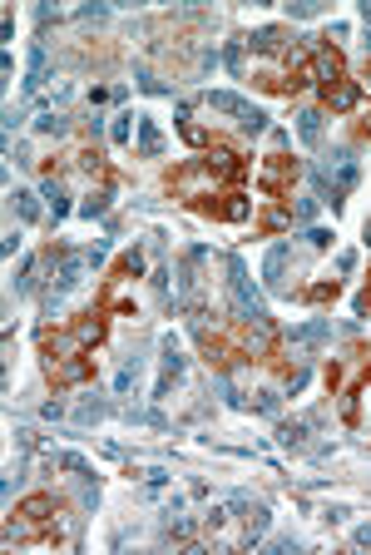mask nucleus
<instances>
[{"instance_id":"obj_38","label":"nucleus","mask_w":371,"mask_h":555,"mask_svg":"<svg viewBox=\"0 0 371 555\" xmlns=\"http://www.w3.org/2000/svg\"><path fill=\"white\" fill-rule=\"evenodd\" d=\"M263 228H268V233H282V228H292V214H268Z\"/></svg>"},{"instance_id":"obj_1","label":"nucleus","mask_w":371,"mask_h":555,"mask_svg":"<svg viewBox=\"0 0 371 555\" xmlns=\"http://www.w3.org/2000/svg\"><path fill=\"white\" fill-rule=\"evenodd\" d=\"M223 268H228V308H233L243 323H268V303H263V293H258L248 263H243L238 253H228Z\"/></svg>"},{"instance_id":"obj_3","label":"nucleus","mask_w":371,"mask_h":555,"mask_svg":"<svg viewBox=\"0 0 371 555\" xmlns=\"http://www.w3.org/2000/svg\"><path fill=\"white\" fill-rule=\"evenodd\" d=\"M174 189H179L184 199H208V194L218 189V174H213L208 164H188V169L174 174Z\"/></svg>"},{"instance_id":"obj_21","label":"nucleus","mask_w":371,"mask_h":555,"mask_svg":"<svg viewBox=\"0 0 371 555\" xmlns=\"http://www.w3.org/2000/svg\"><path fill=\"white\" fill-rule=\"evenodd\" d=\"M50 377H55V382H65V387H70V382H85V377H90V362H85V357H75V362H65V367H50Z\"/></svg>"},{"instance_id":"obj_7","label":"nucleus","mask_w":371,"mask_h":555,"mask_svg":"<svg viewBox=\"0 0 371 555\" xmlns=\"http://www.w3.org/2000/svg\"><path fill=\"white\" fill-rule=\"evenodd\" d=\"M287 337H292V347H322V342H332V318H307Z\"/></svg>"},{"instance_id":"obj_28","label":"nucleus","mask_w":371,"mask_h":555,"mask_svg":"<svg viewBox=\"0 0 371 555\" xmlns=\"http://www.w3.org/2000/svg\"><path fill=\"white\" fill-rule=\"evenodd\" d=\"M238 129H243V134H263V129H268V114L258 110V105H248V114L238 119Z\"/></svg>"},{"instance_id":"obj_12","label":"nucleus","mask_w":371,"mask_h":555,"mask_svg":"<svg viewBox=\"0 0 371 555\" xmlns=\"http://www.w3.org/2000/svg\"><path fill=\"white\" fill-rule=\"evenodd\" d=\"M164 154V134L149 114H139V159H159Z\"/></svg>"},{"instance_id":"obj_36","label":"nucleus","mask_w":371,"mask_h":555,"mask_svg":"<svg viewBox=\"0 0 371 555\" xmlns=\"http://www.w3.org/2000/svg\"><path fill=\"white\" fill-rule=\"evenodd\" d=\"M307 243L322 253V248H332V228H307Z\"/></svg>"},{"instance_id":"obj_8","label":"nucleus","mask_w":371,"mask_h":555,"mask_svg":"<svg viewBox=\"0 0 371 555\" xmlns=\"http://www.w3.org/2000/svg\"><path fill=\"white\" fill-rule=\"evenodd\" d=\"M312 427H322V412H307V417H297V422H282V427H278V446L297 451V446L307 442V432H312Z\"/></svg>"},{"instance_id":"obj_20","label":"nucleus","mask_w":371,"mask_h":555,"mask_svg":"<svg viewBox=\"0 0 371 555\" xmlns=\"http://www.w3.org/2000/svg\"><path fill=\"white\" fill-rule=\"evenodd\" d=\"M357 100H362V90H357V85H327V105H332L337 114L357 110Z\"/></svg>"},{"instance_id":"obj_45","label":"nucleus","mask_w":371,"mask_h":555,"mask_svg":"<svg viewBox=\"0 0 371 555\" xmlns=\"http://www.w3.org/2000/svg\"><path fill=\"white\" fill-rule=\"evenodd\" d=\"M357 268V253H337V273H352Z\"/></svg>"},{"instance_id":"obj_24","label":"nucleus","mask_w":371,"mask_h":555,"mask_svg":"<svg viewBox=\"0 0 371 555\" xmlns=\"http://www.w3.org/2000/svg\"><path fill=\"white\" fill-rule=\"evenodd\" d=\"M75 337H80V342H85V347H94V342H99V337H104V323H99V313H85V323H80V328H75Z\"/></svg>"},{"instance_id":"obj_27","label":"nucleus","mask_w":371,"mask_h":555,"mask_svg":"<svg viewBox=\"0 0 371 555\" xmlns=\"http://www.w3.org/2000/svg\"><path fill=\"white\" fill-rule=\"evenodd\" d=\"M213 392H218V397H223V402H228L233 412H243V407H248V402H243V392H238V387H233L228 377H218V382H213Z\"/></svg>"},{"instance_id":"obj_42","label":"nucleus","mask_w":371,"mask_h":555,"mask_svg":"<svg viewBox=\"0 0 371 555\" xmlns=\"http://www.w3.org/2000/svg\"><path fill=\"white\" fill-rule=\"evenodd\" d=\"M40 417H50V422H60V417H65V402H45V407H40Z\"/></svg>"},{"instance_id":"obj_22","label":"nucleus","mask_w":371,"mask_h":555,"mask_svg":"<svg viewBox=\"0 0 371 555\" xmlns=\"http://www.w3.org/2000/svg\"><path fill=\"white\" fill-rule=\"evenodd\" d=\"M134 85H139L144 95H174L164 80H154V75H149V65H134Z\"/></svg>"},{"instance_id":"obj_5","label":"nucleus","mask_w":371,"mask_h":555,"mask_svg":"<svg viewBox=\"0 0 371 555\" xmlns=\"http://www.w3.org/2000/svg\"><path fill=\"white\" fill-rule=\"evenodd\" d=\"M85 253H60V268H55V278H50V293H70L80 278H85Z\"/></svg>"},{"instance_id":"obj_26","label":"nucleus","mask_w":371,"mask_h":555,"mask_svg":"<svg viewBox=\"0 0 371 555\" xmlns=\"http://www.w3.org/2000/svg\"><path fill=\"white\" fill-rule=\"evenodd\" d=\"M134 119H139V114H114V124H109V139H114V144H129V134H134Z\"/></svg>"},{"instance_id":"obj_11","label":"nucleus","mask_w":371,"mask_h":555,"mask_svg":"<svg viewBox=\"0 0 371 555\" xmlns=\"http://www.w3.org/2000/svg\"><path fill=\"white\" fill-rule=\"evenodd\" d=\"M342 75V55L337 50H327V40H317V60H312V80H337Z\"/></svg>"},{"instance_id":"obj_23","label":"nucleus","mask_w":371,"mask_h":555,"mask_svg":"<svg viewBox=\"0 0 371 555\" xmlns=\"http://www.w3.org/2000/svg\"><path fill=\"white\" fill-rule=\"evenodd\" d=\"M55 506H60L55 496H35V501H25V506H20V516H30V521H50V511H55Z\"/></svg>"},{"instance_id":"obj_31","label":"nucleus","mask_w":371,"mask_h":555,"mask_svg":"<svg viewBox=\"0 0 371 555\" xmlns=\"http://www.w3.org/2000/svg\"><path fill=\"white\" fill-rule=\"evenodd\" d=\"M30 288H35V258H25V263H20V278H15V298H25Z\"/></svg>"},{"instance_id":"obj_13","label":"nucleus","mask_w":371,"mask_h":555,"mask_svg":"<svg viewBox=\"0 0 371 555\" xmlns=\"http://www.w3.org/2000/svg\"><path fill=\"white\" fill-rule=\"evenodd\" d=\"M203 105H208L213 114H238V119L248 114V100H243V95H233V90H208V95H203Z\"/></svg>"},{"instance_id":"obj_17","label":"nucleus","mask_w":371,"mask_h":555,"mask_svg":"<svg viewBox=\"0 0 371 555\" xmlns=\"http://www.w3.org/2000/svg\"><path fill=\"white\" fill-rule=\"evenodd\" d=\"M10 204H15V219H20V223H35V219H40V189H15V194H10Z\"/></svg>"},{"instance_id":"obj_40","label":"nucleus","mask_w":371,"mask_h":555,"mask_svg":"<svg viewBox=\"0 0 371 555\" xmlns=\"http://www.w3.org/2000/svg\"><path fill=\"white\" fill-rule=\"evenodd\" d=\"M352 546H357V551H367V546H371V526H357V531H352Z\"/></svg>"},{"instance_id":"obj_29","label":"nucleus","mask_w":371,"mask_h":555,"mask_svg":"<svg viewBox=\"0 0 371 555\" xmlns=\"http://www.w3.org/2000/svg\"><path fill=\"white\" fill-rule=\"evenodd\" d=\"M119 273H124V278H139V273H144V248H129V253L119 258Z\"/></svg>"},{"instance_id":"obj_37","label":"nucleus","mask_w":371,"mask_h":555,"mask_svg":"<svg viewBox=\"0 0 371 555\" xmlns=\"http://www.w3.org/2000/svg\"><path fill=\"white\" fill-rule=\"evenodd\" d=\"M223 219L243 223V219H248V199H233V204H228V209H223Z\"/></svg>"},{"instance_id":"obj_4","label":"nucleus","mask_w":371,"mask_h":555,"mask_svg":"<svg viewBox=\"0 0 371 555\" xmlns=\"http://www.w3.org/2000/svg\"><path fill=\"white\" fill-rule=\"evenodd\" d=\"M287 268H292V243H273L268 258H263V283H268L273 293H292V288H287Z\"/></svg>"},{"instance_id":"obj_43","label":"nucleus","mask_w":371,"mask_h":555,"mask_svg":"<svg viewBox=\"0 0 371 555\" xmlns=\"http://www.w3.org/2000/svg\"><path fill=\"white\" fill-rule=\"evenodd\" d=\"M169 481H174V476H169L164 466H154V471H149V486H154V491H159V486H169Z\"/></svg>"},{"instance_id":"obj_16","label":"nucleus","mask_w":371,"mask_h":555,"mask_svg":"<svg viewBox=\"0 0 371 555\" xmlns=\"http://www.w3.org/2000/svg\"><path fill=\"white\" fill-rule=\"evenodd\" d=\"M40 85H45V45L35 40V45H30V70H25V80H20V90H25V95H35Z\"/></svg>"},{"instance_id":"obj_46","label":"nucleus","mask_w":371,"mask_h":555,"mask_svg":"<svg viewBox=\"0 0 371 555\" xmlns=\"http://www.w3.org/2000/svg\"><path fill=\"white\" fill-rule=\"evenodd\" d=\"M362 45H367V50H371V25H367V35H362Z\"/></svg>"},{"instance_id":"obj_35","label":"nucleus","mask_w":371,"mask_h":555,"mask_svg":"<svg viewBox=\"0 0 371 555\" xmlns=\"http://www.w3.org/2000/svg\"><path fill=\"white\" fill-rule=\"evenodd\" d=\"M253 407H258V412H263V417H278L282 397H278V392H258V402H253Z\"/></svg>"},{"instance_id":"obj_32","label":"nucleus","mask_w":371,"mask_h":555,"mask_svg":"<svg viewBox=\"0 0 371 555\" xmlns=\"http://www.w3.org/2000/svg\"><path fill=\"white\" fill-rule=\"evenodd\" d=\"M179 134H184L188 144H203V129L193 124V114H188V105H184V110H179Z\"/></svg>"},{"instance_id":"obj_39","label":"nucleus","mask_w":371,"mask_h":555,"mask_svg":"<svg viewBox=\"0 0 371 555\" xmlns=\"http://www.w3.org/2000/svg\"><path fill=\"white\" fill-rule=\"evenodd\" d=\"M307 298H312V303H327V298H337V283H317Z\"/></svg>"},{"instance_id":"obj_9","label":"nucleus","mask_w":371,"mask_h":555,"mask_svg":"<svg viewBox=\"0 0 371 555\" xmlns=\"http://www.w3.org/2000/svg\"><path fill=\"white\" fill-rule=\"evenodd\" d=\"M139 382H144V357H139V352H129V357H124V367H119V377H114V397L139 392Z\"/></svg>"},{"instance_id":"obj_33","label":"nucleus","mask_w":371,"mask_h":555,"mask_svg":"<svg viewBox=\"0 0 371 555\" xmlns=\"http://www.w3.org/2000/svg\"><path fill=\"white\" fill-rule=\"evenodd\" d=\"M223 65H228L233 75H243V40H228V50H223Z\"/></svg>"},{"instance_id":"obj_34","label":"nucleus","mask_w":371,"mask_h":555,"mask_svg":"<svg viewBox=\"0 0 371 555\" xmlns=\"http://www.w3.org/2000/svg\"><path fill=\"white\" fill-rule=\"evenodd\" d=\"M317 204H322L317 194H312V199H297V214H292V223H312V219H317Z\"/></svg>"},{"instance_id":"obj_44","label":"nucleus","mask_w":371,"mask_h":555,"mask_svg":"<svg viewBox=\"0 0 371 555\" xmlns=\"http://www.w3.org/2000/svg\"><path fill=\"white\" fill-rule=\"evenodd\" d=\"M273 551H282V555H297V541H292V536H278V541H273Z\"/></svg>"},{"instance_id":"obj_15","label":"nucleus","mask_w":371,"mask_h":555,"mask_svg":"<svg viewBox=\"0 0 371 555\" xmlns=\"http://www.w3.org/2000/svg\"><path fill=\"white\" fill-rule=\"evenodd\" d=\"M109 412H114V407H109L104 397H85V402H80L70 417H75V427H94V422H104Z\"/></svg>"},{"instance_id":"obj_10","label":"nucleus","mask_w":371,"mask_h":555,"mask_svg":"<svg viewBox=\"0 0 371 555\" xmlns=\"http://www.w3.org/2000/svg\"><path fill=\"white\" fill-rule=\"evenodd\" d=\"M322 134H327V119L317 110H302L297 114V139L307 144V149H322Z\"/></svg>"},{"instance_id":"obj_18","label":"nucleus","mask_w":371,"mask_h":555,"mask_svg":"<svg viewBox=\"0 0 371 555\" xmlns=\"http://www.w3.org/2000/svg\"><path fill=\"white\" fill-rule=\"evenodd\" d=\"M40 199L50 204V214H55V223H60L65 214H70V199H65V184H60V179H45V184H40Z\"/></svg>"},{"instance_id":"obj_25","label":"nucleus","mask_w":371,"mask_h":555,"mask_svg":"<svg viewBox=\"0 0 371 555\" xmlns=\"http://www.w3.org/2000/svg\"><path fill=\"white\" fill-rule=\"evenodd\" d=\"M80 214H85V219H104V214H109V189H99V194H90V199L80 204Z\"/></svg>"},{"instance_id":"obj_6","label":"nucleus","mask_w":371,"mask_h":555,"mask_svg":"<svg viewBox=\"0 0 371 555\" xmlns=\"http://www.w3.org/2000/svg\"><path fill=\"white\" fill-rule=\"evenodd\" d=\"M40 352H45V372H50L60 357H80V352H85V342H80L75 333H50L45 342H40Z\"/></svg>"},{"instance_id":"obj_30","label":"nucleus","mask_w":371,"mask_h":555,"mask_svg":"<svg viewBox=\"0 0 371 555\" xmlns=\"http://www.w3.org/2000/svg\"><path fill=\"white\" fill-rule=\"evenodd\" d=\"M35 129H40V134H55V139H60V134L70 129V119H60V114H40V119H35Z\"/></svg>"},{"instance_id":"obj_19","label":"nucleus","mask_w":371,"mask_h":555,"mask_svg":"<svg viewBox=\"0 0 371 555\" xmlns=\"http://www.w3.org/2000/svg\"><path fill=\"white\" fill-rule=\"evenodd\" d=\"M213 174H223V179H238L243 174V164H238V154H228V149H208V159H203Z\"/></svg>"},{"instance_id":"obj_2","label":"nucleus","mask_w":371,"mask_h":555,"mask_svg":"<svg viewBox=\"0 0 371 555\" xmlns=\"http://www.w3.org/2000/svg\"><path fill=\"white\" fill-rule=\"evenodd\" d=\"M179 377H184V347H179L174 333H164L159 337V382H154V402H164V397L174 392Z\"/></svg>"},{"instance_id":"obj_14","label":"nucleus","mask_w":371,"mask_h":555,"mask_svg":"<svg viewBox=\"0 0 371 555\" xmlns=\"http://www.w3.org/2000/svg\"><path fill=\"white\" fill-rule=\"evenodd\" d=\"M282 40H287V30H282V25H263V30H253L243 45H253L258 55H273V50H282Z\"/></svg>"},{"instance_id":"obj_41","label":"nucleus","mask_w":371,"mask_h":555,"mask_svg":"<svg viewBox=\"0 0 371 555\" xmlns=\"http://www.w3.org/2000/svg\"><path fill=\"white\" fill-rule=\"evenodd\" d=\"M302 387H307V367H297V372H292V382H287V392H292V397H297V392H302Z\"/></svg>"}]
</instances>
